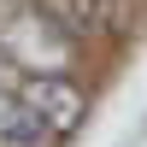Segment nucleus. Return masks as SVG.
I'll use <instances>...</instances> for the list:
<instances>
[{
    "label": "nucleus",
    "mask_w": 147,
    "mask_h": 147,
    "mask_svg": "<svg viewBox=\"0 0 147 147\" xmlns=\"http://www.w3.org/2000/svg\"><path fill=\"white\" fill-rule=\"evenodd\" d=\"M0 59H12L18 71H71L77 35L59 30L47 12H35L30 0H24V6L0 24Z\"/></svg>",
    "instance_id": "f257e3e1"
},
{
    "label": "nucleus",
    "mask_w": 147,
    "mask_h": 147,
    "mask_svg": "<svg viewBox=\"0 0 147 147\" xmlns=\"http://www.w3.org/2000/svg\"><path fill=\"white\" fill-rule=\"evenodd\" d=\"M18 100L41 118V129L53 141H71L88 124V94L71 82V71H24L18 77Z\"/></svg>",
    "instance_id": "f03ea898"
},
{
    "label": "nucleus",
    "mask_w": 147,
    "mask_h": 147,
    "mask_svg": "<svg viewBox=\"0 0 147 147\" xmlns=\"http://www.w3.org/2000/svg\"><path fill=\"white\" fill-rule=\"evenodd\" d=\"M18 6H24V0H0V24H6L12 12H18Z\"/></svg>",
    "instance_id": "7ed1b4c3"
},
{
    "label": "nucleus",
    "mask_w": 147,
    "mask_h": 147,
    "mask_svg": "<svg viewBox=\"0 0 147 147\" xmlns=\"http://www.w3.org/2000/svg\"><path fill=\"white\" fill-rule=\"evenodd\" d=\"M141 136H147V118H141Z\"/></svg>",
    "instance_id": "20e7f679"
}]
</instances>
